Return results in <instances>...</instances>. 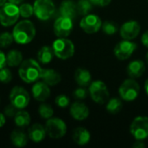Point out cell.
Listing matches in <instances>:
<instances>
[{
  "label": "cell",
  "mask_w": 148,
  "mask_h": 148,
  "mask_svg": "<svg viewBox=\"0 0 148 148\" xmlns=\"http://www.w3.org/2000/svg\"><path fill=\"white\" fill-rule=\"evenodd\" d=\"M140 32V25L137 21H128L122 24L120 29L121 37L125 40L136 38Z\"/></svg>",
  "instance_id": "obj_14"
},
{
  "label": "cell",
  "mask_w": 148,
  "mask_h": 148,
  "mask_svg": "<svg viewBox=\"0 0 148 148\" xmlns=\"http://www.w3.org/2000/svg\"><path fill=\"white\" fill-rule=\"evenodd\" d=\"M60 13L61 16L69 17L73 20L74 18H75L76 15L78 14L76 3H75V2L70 0L63 1L60 5Z\"/></svg>",
  "instance_id": "obj_20"
},
{
  "label": "cell",
  "mask_w": 148,
  "mask_h": 148,
  "mask_svg": "<svg viewBox=\"0 0 148 148\" xmlns=\"http://www.w3.org/2000/svg\"><path fill=\"white\" fill-rule=\"evenodd\" d=\"M141 42L144 46L148 48V30H147L141 36Z\"/></svg>",
  "instance_id": "obj_39"
},
{
  "label": "cell",
  "mask_w": 148,
  "mask_h": 148,
  "mask_svg": "<svg viewBox=\"0 0 148 148\" xmlns=\"http://www.w3.org/2000/svg\"><path fill=\"white\" fill-rule=\"evenodd\" d=\"M140 85L139 83L132 79H127L122 82L119 88V94L121 98L126 101H133L137 99L140 94Z\"/></svg>",
  "instance_id": "obj_5"
},
{
  "label": "cell",
  "mask_w": 148,
  "mask_h": 148,
  "mask_svg": "<svg viewBox=\"0 0 148 148\" xmlns=\"http://www.w3.org/2000/svg\"><path fill=\"white\" fill-rule=\"evenodd\" d=\"M42 69L38 62L34 59H27L23 61L18 69L20 78L26 83H33L41 78Z\"/></svg>",
  "instance_id": "obj_2"
},
{
  "label": "cell",
  "mask_w": 148,
  "mask_h": 148,
  "mask_svg": "<svg viewBox=\"0 0 148 148\" xmlns=\"http://www.w3.org/2000/svg\"><path fill=\"white\" fill-rule=\"evenodd\" d=\"M12 80V73L7 68H3L0 69V82L3 83H9Z\"/></svg>",
  "instance_id": "obj_33"
},
{
  "label": "cell",
  "mask_w": 148,
  "mask_h": 148,
  "mask_svg": "<svg viewBox=\"0 0 148 148\" xmlns=\"http://www.w3.org/2000/svg\"><path fill=\"white\" fill-rule=\"evenodd\" d=\"M38 114L43 119H49L54 114V109L49 104H41L38 108Z\"/></svg>",
  "instance_id": "obj_29"
},
{
  "label": "cell",
  "mask_w": 148,
  "mask_h": 148,
  "mask_svg": "<svg viewBox=\"0 0 148 148\" xmlns=\"http://www.w3.org/2000/svg\"><path fill=\"white\" fill-rule=\"evenodd\" d=\"M19 12L23 18H29L34 14V7L29 3H21L19 6Z\"/></svg>",
  "instance_id": "obj_30"
},
{
  "label": "cell",
  "mask_w": 148,
  "mask_h": 148,
  "mask_svg": "<svg viewBox=\"0 0 148 148\" xmlns=\"http://www.w3.org/2000/svg\"><path fill=\"white\" fill-rule=\"evenodd\" d=\"M14 41L18 44L29 43L36 36V27L28 19L18 22L12 31Z\"/></svg>",
  "instance_id": "obj_1"
},
{
  "label": "cell",
  "mask_w": 148,
  "mask_h": 148,
  "mask_svg": "<svg viewBox=\"0 0 148 148\" xmlns=\"http://www.w3.org/2000/svg\"><path fill=\"white\" fill-rule=\"evenodd\" d=\"M73 29V20L66 17H58L54 23V32L58 37H67L70 35Z\"/></svg>",
  "instance_id": "obj_13"
},
{
  "label": "cell",
  "mask_w": 148,
  "mask_h": 148,
  "mask_svg": "<svg viewBox=\"0 0 148 148\" xmlns=\"http://www.w3.org/2000/svg\"><path fill=\"white\" fill-rule=\"evenodd\" d=\"M87 95H88V92L85 88H83V87L78 88L74 91V96L77 100H84L87 97Z\"/></svg>",
  "instance_id": "obj_36"
},
{
  "label": "cell",
  "mask_w": 148,
  "mask_h": 148,
  "mask_svg": "<svg viewBox=\"0 0 148 148\" xmlns=\"http://www.w3.org/2000/svg\"><path fill=\"white\" fill-rule=\"evenodd\" d=\"M34 14L42 21L51 18L56 11V6L52 0H36L34 3Z\"/></svg>",
  "instance_id": "obj_6"
},
{
  "label": "cell",
  "mask_w": 148,
  "mask_h": 148,
  "mask_svg": "<svg viewBox=\"0 0 148 148\" xmlns=\"http://www.w3.org/2000/svg\"><path fill=\"white\" fill-rule=\"evenodd\" d=\"M102 25L101 18L94 14H88L82 17L80 22V26L84 32L88 34L96 33Z\"/></svg>",
  "instance_id": "obj_11"
},
{
  "label": "cell",
  "mask_w": 148,
  "mask_h": 148,
  "mask_svg": "<svg viewBox=\"0 0 148 148\" xmlns=\"http://www.w3.org/2000/svg\"><path fill=\"white\" fill-rule=\"evenodd\" d=\"M55 102H56V106H58L59 108H65L69 107V105L70 103V100L65 95H59L58 96H56Z\"/></svg>",
  "instance_id": "obj_34"
},
{
  "label": "cell",
  "mask_w": 148,
  "mask_h": 148,
  "mask_svg": "<svg viewBox=\"0 0 148 148\" xmlns=\"http://www.w3.org/2000/svg\"><path fill=\"white\" fill-rule=\"evenodd\" d=\"M90 134L84 127H77L74 130L72 134V139L79 146H84L88 144L90 140Z\"/></svg>",
  "instance_id": "obj_21"
},
{
  "label": "cell",
  "mask_w": 148,
  "mask_h": 148,
  "mask_svg": "<svg viewBox=\"0 0 148 148\" xmlns=\"http://www.w3.org/2000/svg\"><path fill=\"white\" fill-rule=\"evenodd\" d=\"M6 62L10 67H18L23 62V54L17 49H11L6 55Z\"/></svg>",
  "instance_id": "obj_26"
},
{
  "label": "cell",
  "mask_w": 148,
  "mask_h": 148,
  "mask_svg": "<svg viewBox=\"0 0 148 148\" xmlns=\"http://www.w3.org/2000/svg\"><path fill=\"white\" fill-rule=\"evenodd\" d=\"M136 43L131 42L130 40L124 39L116 44L114 49V53L119 60H127L133 55L136 49Z\"/></svg>",
  "instance_id": "obj_12"
},
{
  "label": "cell",
  "mask_w": 148,
  "mask_h": 148,
  "mask_svg": "<svg viewBox=\"0 0 148 148\" xmlns=\"http://www.w3.org/2000/svg\"><path fill=\"white\" fill-rule=\"evenodd\" d=\"M46 135H47V133L45 130V127H43L42 125L39 123L33 124L29 127V133H28V136L29 140L35 143L42 142L45 139Z\"/></svg>",
  "instance_id": "obj_17"
},
{
  "label": "cell",
  "mask_w": 148,
  "mask_h": 148,
  "mask_svg": "<svg viewBox=\"0 0 148 148\" xmlns=\"http://www.w3.org/2000/svg\"><path fill=\"white\" fill-rule=\"evenodd\" d=\"M122 108V101L119 98H112L107 101L106 109L111 114H118Z\"/></svg>",
  "instance_id": "obj_27"
},
{
  "label": "cell",
  "mask_w": 148,
  "mask_h": 148,
  "mask_svg": "<svg viewBox=\"0 0 148 148\" xmlns=\"http://www.w3.org/2000/svg\"><path fill=\"white\" fill-rule=\"evenodd\" d=\"M55 56L54 50L52 47L49 46H42L37 53V59L38 62L42 64H48L49 63Z\"/></svg>",
  "instance_id": "obj_23"
},
{
  "label": "cell",
  "mask_w": 148,
  "mask_h": 148,
  "mask_svg": "<svg viewBox=\"0 0 148 148\" xmlns=\"http://www.w3.org/2000/svg\"><path fill=\"white\" fill-rule=\"evenodd\" d=\"M102 30L107 35H114L118 30V26L115 23L112 21H106L101 25Z\"/></svg>",
  "instance_id": "obj_31"
},
{
  "label": "cell",
  "mask_w": 148,
  "mask_h": 148,
  "mask_svg": "<svg viewBox=\"0 0 148 148\" xmlns=\"http://www.w3.org/2000/svg\"><path fill=\"white\" fill-rule=\"evenodd\" d=\"M7 0H0V7H2L5 3H6Z\"/></svg>",
  "instance_id": "obj_44"
},
{
  "label": "cell",
  "mask_w": 148,
  "mask_h": 148,
  "mask_svg": "<svg viewBox=\"0 0 148 148\" xmlns=\"http://www.w3.org/2000/svg\"><path fill=\"white\" fill-rule=\"evenodd\" d=\"M145 90H146L147 95H148V79L146 81V82H145Z\"/></svg>",
  "instance_id": "obj_43"
},
{
  "label": "cell",
  "mask_w": 148,
  "mask_h": 148,
  "mask_svg": "<svg viewBox=\"0 0 148 148\" xmlns=\"http://www.w3.org/2000/svg\"><path fill=\"white\" fill-rule=\"evenodd\" d=\"M130 133L136 140H146L148 137V117H136L131 123Z\"/></svg>",
  "instance_id": "obj_10"
},
{
  "label": "cell",
  "mask_w": 148,
  "mask_h": 148,
  "mask_svg": "<svg viewBox=\"0 0 148 148\" xmlns=\"http://www.w3.org/2000/svg\"><path fill=\"white\" fill-rule=\"evenodd\" d=\"M71 116L76 121H83L89 115V109L86 104L81 101L74 102L69 108Z\"/></svg>",
  "instance_id": "obj_16"
},
{
  "label": "cell",
  "mask_w": 148,
  "mask_h": 148,
  "mask_svg": "<svg viewBox=\"0 0 148 148\" xmlns=\"http://www.w3.org/2000/svg\"><path fill=\"white\" fill-rule=\"evenodd\" d=\"M7 1L9 3H11L13 4H16V5H20L23 2V0H7Z\"/></svg>",
  "instance_id": "obj_42"
},
{
  "label": "cell",
  "mask_w": 148,
  "mask_h": 148,
  "mask_svg": "<svg viewBox=\"0 0 148 148\" xmlns=\"http://www.w3.org/2000/svg\"><path fill=\"white\" fill-rule=\"evenodd\" d=\"M14 41L13 35L10 32H3L0 34V48L9 47Z\"/></svg>",
  "instance_id": "obj_32"
},
{
  "label": "cell",
  "mask_w": 148,
  "mask_h": 148,
  "mask_svg": "<svg viewBox=\"0 0 148 148\" xmlns=\"http://www.w3.org/2000/svg\"><path fill=\"white\" fill-rule=\"evenodd\" d=\"M7 64V62H6V55L2 51L0 50V69L4 68Z\"/></svg>",
  "instance_id": "obj_38"
},
{
  "label": "cell",
  "mask_w": 148,
  "mask_h": 148,
  "mask_svg": "<svg viewBox=\"0 0 148 148\" xmlns=\"http://www.w3.org/2000/svg\"><path fill=\"white\" fill-rule=\"evenodd\" d=\"M146 70V65L143 61L141 60H134L131 62L127 68V73L131 78H138L143 75Z\"/></svg>",
  "instance_id": "obj_19"
},
{
  "label": "cell",
  "mask_w": 148,
  "mask_h": 148,
  "mask_svg": "<svg viewBox=\"0 0 148 148\" xmlns=\"http://www.w3.org/2000/svg\"><path fill=\"white\" fill-rule=\"evenodd\" d=\"M17 108L16 107H14L11 103H10L9 105H7L4 108H3V114L7 117L12 118L15 116V114L17 112Z\"/></svg>",
  "instance_id": "obj_35"
},
{
  "label": "cell",
  "mask_w": 148,
  "mask_h": 148,
  "mask_svg": "<svg viewBox=\"0 0 148 148\" xmlns=\"http://www.w3.org/2000/svg\"><path fill=\"white\" fill-rule=\"evenodd\" d=\"M89 95L98 104H104L109 100V92L106 84L101 81H95L89 85Z\"/></svg>",
  "instance_id": "obj_8"
},
{
  "label": "cell",
  "mask_w": 148,
  "mask_h": 148,
  "mask_svg": "<svg viewBox=\"0 0 148 148\" xmlns=\"http://www.w3.org/2000/svg\"><path fill=\"white\" fill-rule=\"evenodd\" d=\"M19 16L18 5L8 2L0 7V23L3 27H10L15 24L19 19Z\"/></svg>",
  "instance_id": "obj_3"
},
{
  "label": "cell",
  "mask_w": 148,
  "mask_h": 148,
  "mask_svg": "<svg viewBox=\"0 0 148 148\" xmlns=\"http://www.w3.org/2000/svg\"><path fill=\"white\" fill-rule=\"evenodd\" d=\"M31 93L37 101H45L50 96V88L44 82H37L32 86Z\"/></svg>",
  "instance_id": "obj_15"
},
{
  "label": "cell",
  "mask_w": 148,
  "mask_h": 148,
  "mask_svg": "<svg viewBox=\"0 0 148 148\" xmlns=\"http://www.w3.org/2000/svg\"><path fill=\"white\" fill-rule=\"evenodd\" d=\"M41 79L49 86H55L58 84L61 80V75L52 69H42L41 74Z\"/></svg>",
  "instance_id": "obj_18"
},
{
  "label": "cell",
  "mask_w": 148,
  "mask_h": 148,
  "mask_svg": "<svg viewBox=\"0 0 148 148\" xmlns=\"http://www.w3.org/2000/svg\"><path fill=\"white\" fill-rule=\"evenodd\" d=\"M5 115L3 114H1L0 113V128L2 127H3V125L5 124Z\"/></svg>",
  "instance_id": "obj_41"
},
{
  "label": "cell",
  "mask_w": 148,
  "mask_h": 148,
  "mask_svg": "<svg viewBox=\"0 0 148 148\" xmlns=\"http://www.w3.org/2000/svg\"><path fill=\"white\" fill-rule=\"evenodd\" d=\"M28 137L25 133L20 130H14L10 134L11 143L17 147H23L28 143Z\"/></svg>",
  "instance_id": "obj_25"
},
{
  "label": "cell",
  "mask_w": 148,
  "mask_h": 148,
  "mask_svg": "<svg viewBox=\"0 0 148 148\" xmlns=\"http://www.w3.org/2000/svg\"><path fill=\"white\" fill-rule=\"evenodd\" d=\"M147 63H148V52H147Z\"/></svg>",
  "instance_id": "obj_45"
},
{
  "label": "cell",
  "mask_w": 148,
  "mask_h": 148,
  "mask_svg": "<svg viewBox=\"0 0 148 148\" xmlns=\"http://www.w3.org/2000/svg\"><path fill=\"white\" fill-rule=\"evenodd\" d=\"M31 121L30 115L28 112L24 111L23 109H18L16 114L14 116V121L16 127L20 128L26 127L29 125Z\"/></svg>",
  "instance_id": "obj_24"
},
{
  "label": "cell",
  "mask_w": 148,
  "mask_h": 148,
  "mask_svg": "<svg viewBox=\"0 0 148 148\" xmlns=\"http://www.w3.org/2000/svg\"><path fill=\"white\" fill-rule=\"evenodd\" d=\"M93 3L90 0H79L76 3L77 12L81 16H86L92 10Z\"/></svg>",
  "instance_id": "obj_28"
},
{
  "label": "cell",
  "mask_w": 148,
  "mask_h": 148,
  "mask_svg": "<svg viewBox=\"0 0 148 148\" xmlns=\"http://www.w3.org/2000/svg\"><path fill=\"white\" fill-rule=\"evenodd\" d=\"M146 147V145L143 143V141L142 140H137L134 145H133V147H135V148H141V147Z\"/></svg>",
  "instance_id": "obj_40"
},
{
  "label": "cell",
  "mask_w": 148,
  "mask_h": 148,
  "mask_svg": "<svg viewBox=\"0 0 148 148\" xmlns=\"http://www.w3.org/2000/svg\"><path fill=\"white\" fill-rule=\"evenodd\" d=\"M10 101L17 109H24L28 107L30 96L28 91L20 86L14 87L10 93Z\"/></svg>",
  "instance_id": "obj_7"
},
{
  "label": "cell",
  "mask_w": 148,
  "mask_h": 148,
  "mask_svg": "<svg viewBox=\"0 0 148 148\" xmlns=\"http://www.w3.org/2000/svg\"><path fill=\"white\" fill-rule=\"evenodd\" d=\"M75 80L79 86L84 88L90 85L92 81V76L88 69L79 68L75 72Z\"/></svg>",
  "instance_id": "obj_22"
},
{
  "label": "cell",
  "mask_w": 148,
  "mask_h": 148,
  "mask_svg": "<svg viewBox=\"0 0 148 148\" xmlns=\"http://www.w3.org/2000/svg\"><path fill=\"white\" fill-rule=\"evenodd\" d=\"M52 48L55 53V56L62 60H67L74 56L75 53V45L72 41L65 38L59 37L55 40Z\"/></svg>",
  "instance_id": "obj_4"
},
{
  "label": "cell",
  "mask_w": 148,
  "mask_h": 148,
  "mask_svg": "<svg viewBox=\"0 0 148 148\" xmlns=\"http://www.w3.org/2000/svg\"><path fill=\"white\" fill-rule=\"evenodd\" d=\"M45 130L52 139H61L67 133V125L60 118H49L46 121Z\"/></svg>",
  "instance_id": "obj_9"
},
{
  "label": "cell",
  "mask_w": 148,
  "mask_h": 148,
  "mask_svg": "<svg viewBox=\"0 0 148 148\" xmlns=\"http://www.w3.org/2000/svg\"><path fill=\"white\" fill-rule=\"evenodd\" d=\"M90 1L94 5L101 6V7H105L111 3V0H90Z\"/></svg>",
  "instance_id": "obj_37"
}]
</instances>
